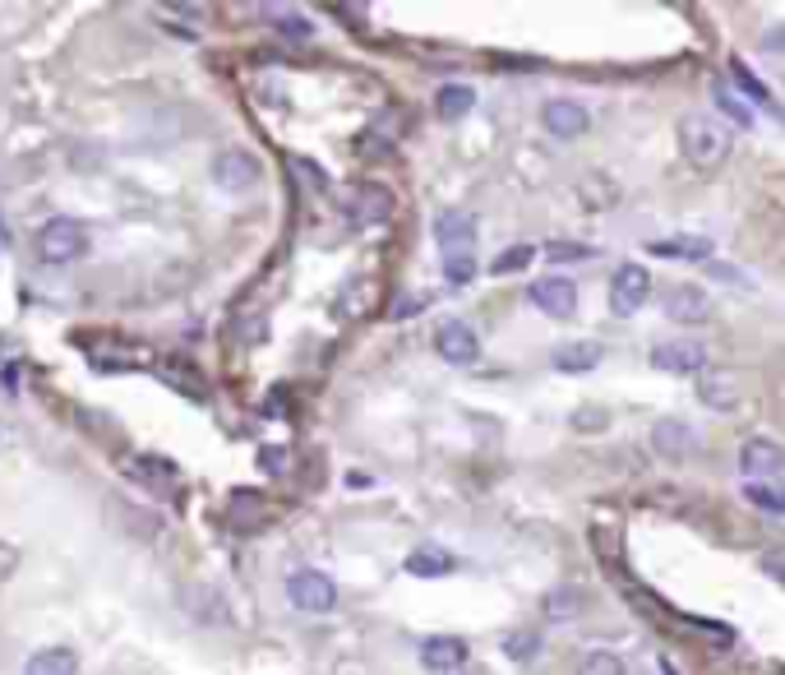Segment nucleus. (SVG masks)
<instances>
[{"label":"nucleus","instance_id":"nucleus-1","mask_svg":"<svg viewBox=\"0 0 785 675\" xmlns=\"http://www.w3.org/2000/svg\"><path fill=\"white\" fill-rule=\"evenodd\" d=\"M730 125L716 121V116H706V112H689L684 121H679V144H684V158L702 172H712L716 163L730 158Z\"/></svg>","mask_w":785,"mask_h":675},{"label":"nucleus","instance_id":"nucleus-35","mask_svg":"<svg viewBox=\"0 0 785 675\" xmlns=\"http://www.w3.org/2000/svg\"><path fill=\"white\" fill-rule=\"evenodd\" d=\"M286 458H292V454H286L282 445H264V449H259V467H269L273 477H282V472H286Z\"/></svg>","mask_w":785,"mask_h":675},{"label":"nucleus","instance_id":"nucleus-23","mask_svg":"<svg viewBox=\"0 0 785 675\" xmlns=\"http://www.w3.org/2000/svg\"><path fill=\"white\" fill-rule=\"evenodd\" d=\"M583 606H587V592L573 588V583H564V588H555L545 596V615L550 620H573V615H583Z\"/></svg>","mask_w":785,"mask_h":675},{"label":"nucleus","instance_id":"nucleus-18","mask_svg":"<svg viewBox=\"0 0 785 675\" xmlns=\"http://www.w3.org/2000/svg\"><path fill=\"white\" fill-rule=\"evenodd\" d=\"M698 398H702V407H712V412H730L740 403L735 380H730V375H702L698 380Z\"/></svg>","mask_w":785,"mask_h":675},{"label":"nucleus","instance_id":"nucleus-27","mask_svg":"<svg viewBox=\"0 0 785 675\" xmlns=\"http://www.w3.org/2000/svg\"><path fill=\"white\" fill-rule=\"evenodd\" d=\"M532 259H536V246H509V250H500V255H494V264H490V273H522V269H527L532 264Z\"/></svg>","mask_w":785,"mask_h":675},{"label":"nucleus","instance_id":"nucleus-6","mask_svg":"<svg viewBox=\"0 0 785 675\" xmlns=\"http://www.w3.org/2000/svg\"><path fill=\"white\" fill-rule=\"evenodd\" d=\"M647 297H651V273L642 264H619L615 278H610V310L615 315L619 320L638 315V310L647 305Z\"/></svg>","mask_w":785,"mask_h":675},{"label":"nucleus","instance_id":"nucleus-24","mask_svg":"<svg viewBox=\"0 0 785 675\" xmlns=\"http://www.w3.org/2000/svg\"><path fill=\"white\" fill-rule=\"evenodd\" d=\"M360 222H388L393 218V195L384 186H365L360 190V209H356Z\"/></svg>","mask_w":785,"mask_h":675},{"label":"nucleus","instance_id":"nucleus-14","mask_svg":"<svg viewBox=\"0 0 785 675\" xmlns=\"http://www.w3.org/2000/svg\"><path fill=\"white\" fill-rule=\"evenodd\" d=\"M375 301H379V282L375 278H352L347 288L337 292V315L365 320V315H375Z\"/></svg>","mask_w":785,"mask_h":675},{"label":"nucleus","instance_id":"nucleus-17","mask_svg":"<svg viewBox=\"0 0 785 675\" xmlns=\"http://www.w3.org/2000/svg\"><path fill=\"white\" fill-rule=\"evenodd\" d=\"M550 361H555V371H564V375H587L600 366V347L596 343H564V347H555Z\"/></svg>","mask_w":785,"mask_h":675},{"label":"nucleus","instance_id":"nucleus-3","mask_svg":"<svg viewBox=\"0 0 785 675\" xmlns=\"http://www.w3.org/2000/svg\"><path fill=\"white\" fill-rule=\"evenodd\" d=\"M286 602L305 615H328L337 606V583L320 569H296L292 579H286Z\"/></svg>","mask_w":785,"mask_h":675},{"label":"nucleus","instance_id":"nucleus-7","mask_svg":"<svg viewBox=\"0 0 785 675\" xmlns=\"http://www.w3.org/2000/svg\"><path fill=\"white\" fill-rule=\"evenodd\" d=\"M435 241L443 250V259H462L477 250V214L471 209H443L435 218Z\"/></svg>","mask_w":785,"mask_h":675},{"label":"nucleus","instance_id":"nucleus-8","mask_svg":"<svg viewBox=\"0 0 785 675\" xmlns=\"http://www.w3.org/2000/svg\"><path fill=\"white\" fill-rule=\"evenodd\" d=\"M651 366L666 375H702L706 371V347L693 338H670V343L651 347Z\"/></svg>","mask_w":785,"mask_h":675},{"label":"nucleus","instance_id":"nucleus-12","mask_svg":"<svg viewBox=\"0 0 785 675\" xmlns=\"http://www.w3.org/2000/svg\"><path fill=\"white\" fill-rule=\"evenodd\" d=\"M666 315L679 324H706L712 320V297L693 288V282H679V288L666 292Z\"/></svg>","mask_w":785,"mask_h":675},{"label":"nucleus","instance_id":"nucleus-34","mask_svg":"<svg viewBox=\"0 0 785 675\" xmlns=\"http://www.w3.org/2000/svg\"><path fill=\"white\" fill-rule=\"evenodd\" d=\"M757 569H763L767 579L785 583V547H772V551H763V555H757Z\"/></svg>","mask_w":785,"mask_h":675},{"label":"nucleus","instance_id":"nucleus-26","mask_svg":"<svg viewBox=\"0 0 785 675\" xmlns=\"http://www.w3.org/2000/svg\"><path fill=\"white\" fill-rule=\"evenodd\" d=\"M730 70H735V80H740V89H744V93H749L753 102H763V107H767V112H776V116H781V107H776V102H772V93H767V84H763V80H757V74H753V70L744 65V61H730Z\"/></svg>","mask_w":785,"mask_h":675},{"label":"nucleus","instance_id":"nucleus-22","mask_svg":"<svg viewBox=\"0 0 785 675\" xmlns=\"http://www.w3.org/2000/svg\"><path fill=\"white\" fill-rule=\"evenodd\" d=\"M651 255H661V259H706L712 255V241H702V237H670V241H647Z\"/></svg>","mask_w":785,"mask_h":675},{"label":"nucleus","instance_id":"nucleus-13","mask_svg":"<svg viewBox=\"0 0 785 675\" xmlns=\"http://www.w3.org/2000/svg\"><path fill=\"white\" fill-rule=\"evenodd\" d=\"M462 662H467V643L458 634H430L421 643V666L435 675H453L462 671Z\"/></svg>","mask_w":785,"mask_h":675},{"label":"nucleus","instance_id":"nucleus-16","mask_svg":"<svg viewBox=\"0 0 785 675\" xmlns=\"http://www.w3.org/2000/svg\"><path fill=\"white\" fill-rule=\"evenodd\" d=\"M23 675H78V653L74 647H42L23 662Z\"/></svg>","mask_w":785,"mask_h":675},{"label":"nucleus","instance_id":"nucleus-20","mask_svg":"<svg viewBox=\"0 0 785 675\" xmlns=\"http://www.w3.org/2000/svg\"><path fill=\"white\" fill-rule=\"evenodd\" d=\"M435 107H439L443 121H462L471 107H477V89H471V84H443L439 97H435Z\"/></svg>","mask_w":785,"mask_h":675},{"label":"nucleus","instance_id":"nucleus-15","mask_svg":"<svg viewBox=\"0 0 785 675\" xmlns=\"http://www.w3.org/2000/svg\"><path fill=\"white\" fill-rule=\"evenodd\" d=\"M651 449H657V454H666V458H684V454L693 449V430H689L684 422L666 417V422H657V426H651Z\"/></svg>","mask_w":785,"mask_h":675},{"label":"nucleus","instance_id":"nucleus-10","mask_svg":"<svg viewBox=\"0 0 785 675\" xmlns=\"http://www.w3.org/2000/svg\"><path fill=\"white\" fill-rule=\"evenodd\" d=\"M740 467H744L749 481L776 477V472H785V449L776 445L772 435H749L744 445H740Z\"/></svg>","mask_w":785,"mask_h":675},{"label":"nucleus","instance_id":"nucleus-11","mask_svg":"<svg viewBox=\"0 0 785 675\" xmlns=\"http://www.w3.org/2000/svg\"><path fill=\"white\" fill-rule=\"evenodd\" d=\"M541 121H545V129L555 139H578V135H587V125H592L587 107H583V102H573V97H550L541 107Z\"/></svg>","mask_w":785,"mask_h":675},{"label":"nucleus","instance_id":"nucleus-29","mask_svg":"<svg viewBox=\"0 0 785 675\" xmlns=\"http://www.w3.org/2000/svg\"><path fill=\"white\" fill-rule=\"evenodd\" d=\"M744 500H749L753 509H767V513H785V500L776 496L772 486H757V481H749V486H744Z\"/></svg>","mask_w":785,"mask_h":675},{"label":"nucleus","instance_id":"nucleus-28","mask_svg":"<svg viewBox=\"0 0 785 675\" xmlns=\"http://www.w3.org/2000/svg\"><path fill=\"white\" fill-rule=\"evenodd\" d=\"M716 107H721V116H725L730 125H735V129H749V125H753V112H749V107H744V102H740L735 93H730L725 84L716 89Z\"/></svg>","mask_w":785,"mask_h":675},{"label":"nucleus","instance_id":"nucleus-21","mask_svg":"<svg viewBox=\"0 0 785 675\" xmlns=\"http://www.w3.org/2000/svg\"><path fill=\"white\" fill-rule=\"evenodd\" d=\"M259 518H264V500H259L254 490H236V496L227 500V523H231V528L245 532V528L259 523Z\"/></svg>","mask_w":785,"mask_h":675},{"label":"nucleus","instance_id":"nucleus-37","mask_svg":"<svg viewBox=\"0 0 785 675\" xmlns=\"http://www.w3.org/2000/svg\"><path fill=\"white\" fill-rule=\"evenodd\" d=\"M19 569V547H10V541H0V583H6L10 574Z\"/></svg>","mask_w":785,"mask_h":675},{"label":"nucleus","instance_id":"nucleus-31","mask_svg":"<svg viewBox=\"0 0 785 675\" xmlns=\"http://www.w3.org/2000/svg\"><path fill=\"white\" fill-rule=\"evenodd\" d=\"M443 278H449L453 288H467V282L477 278V255H462V259H443Z\"/></svg>","mask_w":785,"mask_h":675},{"label":"nucleus","instance_id":"nucleus-2","mask_svg":"<svg viewBox=\"0 0 785 675\" xmlns=\"http://www.w3.org/2000/svg\"><path fill=\"white\" fill-rule=\"evenodd\" d=\"M88 255V227L78 218H51L38 231V259L42 264H74Z\"/></svg>","mask_w":785,"mask_h":675},{"label":"nucleus","instance_id":"nucleus-38","mask_svg":"<svg viewBox=\"0 0 785 675\" xmlns=\"http://www.w3.org/2000/svg\"><path fill=\"white\" fill-rule=\"evenodd\" d=\"M278 29L286 33V38H310L314 29H310V23L305 19H296V14H286V19H278Z\"/></svg>","mask_w":785,"mask_h":675},{"label":"nucleus","instance_id":"nucleus-5","mask_svg":"<svg viewBox=\"0 0 785 675\" xmlns=\"http://www.w3.org/2000/svg\"><path fill=\"white\" fill-rule=\"evenodd\" d=\"M259 176H264V167H259V158L250 148H222L213 158V180L227 190V195H241V190H254Z\"/></svg>","mask_w":785,"mask_h":675},{"label":"nucleus","instance_id":"nucleus-25","mask_svg":"<svg viewBox=\"0 0 785 675\" xmlns=\"http://www.w3.org/2000/svg\"><path fill=\"white\" fill-rule=\"evenodd\" d=\"M573 675H624V662L615 653H606V647H592V653L578 657V671Z\"/></svg>","mask_w":785,"mask_h":675},{"label":"nucleus","instance_id":"nucleus-19","mask_svg":"<svg viewBox=\"0 0 785 675\" xmlns=\"http://www.w3.org/2000/svg\"><path fill=\"white\" fill-rule=\"evenodd\" d=\"M449 569H453V555L439 547H416L407 555V574H416V579H443Z\"/></svg>","mask_w":785,"mask_h":675},{"label":"nucleus","instance_id":"nucleus-30","mask_svg":"<svg viewBox=\"0 0 785 675\" xmlns=\"http://www.w3.org/2000/svg\"><path fill=\"white\" fill-rule=\"evenodd\" d=\"M536 647H541V638H536L532 630H522V634H509V638H504V653H509L513 662H532V657H536Z\"/></svg>","mask_w":785,"mask_h":675},{"label":"nucleus","instance_id":"nucleus-36","mask_svg":"<svg viewBox=\"0 0 785 675\" xmlns=\"http://www.w3.org/2000/svg\"><path fill=\"white\" fill-rule=\"evenodd\" d=\"M545 255L555 259V264H559V259H592V246H573V241H550V246H545Z\"/></svg>","mask_w":785,"mask_h":675},{"label":"nucleus","instance_id":"nucleus-32","mask_svg":"<svg viewBox=\"0 0 785 675\" xmlns=\"http://www.w3.org/2000/svg\"><path fill=\"white\" fill-rule=\"evenodd\" d=\"M606 422H610L606 407H578V412H573V430H583V435L606 430Z\"/></svg>","mask_w":785,"mask_h":675},{"label":"nucleus","instance_id":"nucleus-33","mask_svg":"<svg viewBox=\"0 0 785 675\" xmlns=\"http://www.w3.org/2000/svg\"><path fill=\"white\" fill-rule=\"evenodd\" d=\"M157 375H163V380H171V384L180 388V394H199V388H203V380H199L195 371H176L171 361H167V366H157Z\"/></svg>","mask_w":785,"mask_h":675},{"label":"nucleus","instance_id":"nucleus-4","mask_svg":"<svg viewBox=\"0 0 785 675\" xmlns=\"http://www.w3.org/2000/svg\"><path fill=\"white\" fill-rule=\"evenodd\" d=\"M532 305L550 320H573V310H578V282L564 278V273H550V278H536L527 288Z\"/></svg>","mask_w":785,"mask_h":675},{"label":"nucleus","instance_id":"nucleus-9","mask_svg":"<svg viewBox=\"0 0 785 675\" xmlns=\"http://www.w3.org/2000/svg\"><path fill=\"white\" fill-rule=\"evenodd\" d=\"M435 347H439V356L449 361V366H477V356H481V338H477V329H471V324L449 320V324H439V333H435Z\"/></svg>","mask_w":785,"mask_h":675}]
</instances>
